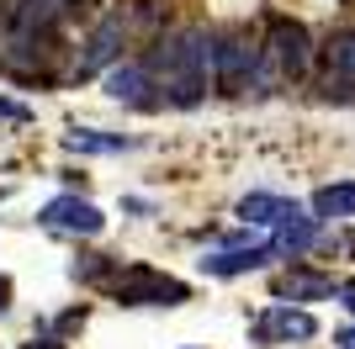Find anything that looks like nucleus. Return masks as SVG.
<instances>
[{
    "label": "nucleus",
    "mask_w": 355,
    "mask_h": 349,
    "mask_svg": "<svg viewBox=\"0 0 355 349\" xmlns=\"http://www.w3.org/2000/svg\"><path fill=\"white\" fill-rule=\"evenodd\" d=\"M154 90H164L170 106H196L207 96V37L202 32H175L159 37L154 58H148Z\"/></svg>",
    "instance_id": "obj_1"
},
{
    "label": "nucleus",
    "mask_w": 355,
    "mask_h": 349,
    "mask_svg": "<svg viewBox=\"0 0 355 349\" xmlns=\"http://www.w3.org/2000/svg\"><path fill=\"white\" fill-rule=\"evenodd\" d=\"M207 74H212V85H218L223 96H239L254 74L250 37H244V32H218V37H207Z\"/></svg>",
    "instance_id": "obj_2"
},
{
    "label": "nucleus",
    "mask_w": 355,
    "mask_h": 349,
    "mask_svg": "<svg viewBox=\"0 0 355 349\" xmlns=\"http://www.w3.org/2000/svg\"><path fill=\"white\" fill-rule=\"evenodd\" d=\"M117 302L122 307H180L191 291H186V280L164 276V270H148V265H133V270H122L117 276Z\"/></svg>",
    "instance_id": "obj_3"
},
{
    "label": "nucleus",
    "mask_w": 355,
    "mask_h": 349,
    "mask_svg": "<svg viewBox=\"0 0 355 349\" xmlns=\"http://www.w3.org/2000/svg\"><path fill=\"white\" fill-rule=\"evenodd\" d=\"M122 43H128V16L122 11H112L101 21V27L85 37V53H80V64H74V74L80 80H90V74H101L106 64H117L122 58Z\"/></svg>",
    "instance_id": "obj_4"
},
{
    "label": "nucleus",
    "mask_w": 355,
    "mask_h": 349,
    "mask_svg": "<svg viewBox=\"0 0 355 349\" xmlns=\"http://www.w3.org/2000/svg\"><path fill=\"white\" fill-rule=\"evenodd\" d=\"M254 344H292V339H313L318 334V323H313V312H302V307H266L260 318H254Z\"/></svg>",
    "instance_id": "obj_5"
},
{
    "label": "nucleus",
    "mask_w": 355,
    "mask_h": 349,
    "mask_svg": "<svg viewBox=\"0 0 355 349\" xmlns=\"http://www.w3.org/2000/svg\"><path fill=\"white\" fill-rule=\"evenodd\" d=\"M37 222H43V228H59V233H85V238H96V233L106 228L101 206L80 202V196H59V202H48L43 212H37Z\"/></svg>",
    "instance_id": "obj_6"
},
{
    "label": "nucleus",
    "mask_w": 355,
    "mask_h": 349,
    "mask_svg": "<svg viewBox=\"0 0 355 349\" xmlns=\"http://www.w3.org/2000/svg\"><path fill=\"white\" fill-rule=\"evenodd\" d=\"M270 58L282 74H302L313 58V43H308V27L302 21H270Z\"/></svg>",
    "instance_id": "obj_7"
},
{
    "label": "nucleus",
    "mask_w": 355,
    "mask_h": 349,
    "mask_svg": "<svg viewBox=\"0 0 355 349\" xmlns=\"http://www.w3.org/2000/svg\"><path fill=\"white\" fill-rule=\"evenodd\" d=\"M154 90V74L144 69V64H117V69L106 74V96L122 106H138V111H154L159 106V96H148Z\"/></svg>",
    "instance_id": "obj_8"
},
{
    "label": "nucleus",
    "mask_w": 355,
    "mask_h": 349,
    "mask_svg": "<svg viewBox=\"0 0 355 349\" xmlns=\"http://www.w3.org/2000/svg\"><path fill=\"white\" fill-rule=\"evenodd\" d=\"M276 260V249L270 244H250V249H223V254H207L202 270L207 276H250V270H266Z\"/></svg>",
    "instance_id": "obj_9"
},
{
    "label": "nucleus",
    "mask_w": 355,
    "mask_h": 349,
    "mask_svg": "<svg viewBox=\"0 0 355 349\" xmlns=\"http://www.w3.org/2000/svg\"><path fill=\"white\" fill-rule=\"evenodd\" d=\"M313 238H318V217H302V212H292V217L276 222V238H270V249H276V260H297V254H308Z\"/></svg>",
    "instance_id": "obj_10"
},
{
    "label": "nucleus",
    "mask_w": 355,
    "mask_h": 349,
    "mask_svg": "<svg viewBox=\"0 0 355 349\" xmlns=\"http://www.w3.org/2000/svg\"><path fill=\"white\" fill-rule=\"evenodd\" d=\"M59 21V6L53 0H21L11 11V37H37V32H53Z\"/></svg>",
    "instance_id": "obj_11"
},
{
    "label": "nucleus",
    "mask_w": 355,
    "mask_h": 349,
    "mask_svg": "<svg viewBox=\"0 0 355 349\" xmlns=\"http://www.w3.org/2000/svg\"><path fill=\"white\" fill-rule=\"evenodd\" d=\"M297 202H286V196H270V190H254V196H244L239 202V217L244 222H260V228H276L282 217H292Z\"/></svg>",
    "instance_id": "obj_12"
},
{
    "label": "nucleus",
    "mask_w": 355,
    "mask_h": 349,
    "mask_svg": "<svg viewBox=\"0 0 355 349\" xmlns=\"http://www.w3.org/2000/svg\"><path fill=\"white\" fill-rule=\"evenodd\" d=\"M282 296H292V302H313V296H334V276H318V270H292V276H282Z\"/></svg>",
    "instance_id": "obj_13"
},
{
    "label": "nucleus",
    "mask_w": 355,
    "mask_h": 349,
    "mask_svg": "<svg viewBox=\"0 0 355 349\" xmlns=\"http://www.w3.org/2000/svg\"><path fill=\"white\" fill-rule=\"evenodd\" d=\"M324 64H329V80H345V85H355V32H340V37H329Z\"/></svg>",
    "instance_id": "obj_14"
},
{
    "label": "nucleus",
    "mask_w": 355,
    "mask_h": 349,
    "mask_svg": "<svg viewBox=\"0 0 355 349\" xmlns=\"http://www.w3.org/2000/svg\"><path fill=\"white\" fill-rule=\"evenodd\" d=\"M313 212L318 217H355V186H324L313 196Z\"/></svg>",
    "instance_id": "obj_15"
},
{
    "label": "nucleus",
    "mask_w": 355,
    "mask_h": 349,
    "mask_svg": "<svg viewBox=\"0 0 355 349\" xmlns=\"http://www.w3.org/2000/svg\"><path fill=\"white\" fill-rule=\"evenodd\" d=\"M64 143H69V154H122V148H133V138H106V132H69Z\"/></svg>",
    "instance_id": "obj_16"
},
{
    "label": "nucleus",
    "mask_w": 355,
    "mask_h": 349,
    "mask_svg": "<svg viewBox=\"0 0 355 349\" xmlns=\"http://www.w3.org/2000/svg\"><path fill=\"white\" fill-rule=\"evenodd\" d=\"M0 116H11V122H27V106H21V101H6V96H0Z\"/></svg>",
    "instance_id": "obj_17"
},
{
    "label": "nucleus",
    "mask_w": 355,
    "mask_h": 349,
    "mask_svg": "<svg viewBox=\"0 0 355 349\" xmlns=\"http://www.w3.org/2000/svg\"><path fill=\"white\" fill-rule=\"evenodd\" d=\"M340 302H345V307L355 312V280H345V286H340Z\"/></svg>",
    "instance_id": "obj_18"
},
{
    "label": "nucleus",
    "mask_w": 355,
    "mask_h": 349,
    "mask_svg": "<svg viewBox=\"0 0 355 349\" xmlns=\"http://www.w3.org/2000/svg\"><path fill=\"white\" fill-rule=\"evenodd\" d=\"M21 349H64L59 339H32V344H21Z\"/></svg>",
    "instance_id": "obj_19"
},
{
    "label": "nucleus",
    "mask_w": 355,
    "mask_h": 349,
    "mask_svg": "<svg viewBox=\"0 0 355 349\" xmlns=\"http://www.w3.org/2000/svg\"><path fill=\"white\" fill-rule=\"evenodd\" d=\"M6 302H11V280L0 276V312H6Z\"/></svg>",
    "instance_id": "obj_20"
},
{
    "label": "nucleus",
    "mask_w": 355,
    "mask_h": 349,
    "mask_svg": "<svg viewBox=\"0 0 355 349\" xmlns=\"http://www.w3.org/2000/svg\"><path fill=\"white\" fill-rule=\"evenodd\" d=\"M334 344H340V349H355V328H345V334L334 339Z\"/></svg>",
    "instance_id": "obj_21"
},
{
    "label": "nucleus",
    "mask_w": 355,
    "mask_h": 349,
    "mask_svg": "<svg viewBox=\"0 0 355 349\" xmlns=\"http://www.w3.org/2000/svg\"><path fill=\"white\" fill-rule=\"evenodd\" d=\"M69 6H96V0H69Z\"/></svg>",
    "instance_id": "obj_22"
}]
</instances>
